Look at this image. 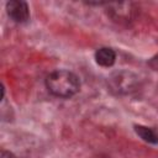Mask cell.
Returning a JSON list of instances; mask_svg holds the SVG:
<instances>
[{
  "label": "cell",
  "instance_id": "obj_1",
  "mask_svg": "<svg viewBox=\"0 0 158 158\" xmlns=\"http://www.w3.org/2000/svg\"><path fill=\"white\" fill-rule=\"evenodd\" d=\"M46 88L53 96L69 99L80 90V80L75 73L58 69L46 77Z\"/></svg>",
  "mask_w": 158,
  "mask_h": 158
},
{
  "label": "cell",
  "instance_id": "obj_2",
  "mask_svg": "<svg viewBox=\"0 0 158 158\" xmlns=\"http://www.w3.org/2000/svg\"><path fill=\"white\" fill-rule=\"evenodd\" d=\"M139 86V78L128 70H118L107 78V88L115 95H127Z\"/></svg>",
  "mask_w": 158,
  "mask_h": 158
},
{
  "label": "cell",
  "instance_id": "obj_3",
  "mask_svg": "<svg viewBox=\"0 0 158 158\" xmlns=\"http://www.w3.org/2000/svg\"><path fill=\"white\" fill-rule=\"evenodd\" d=\"M6 12L9 17L16 23H25L30 19V9L26 1L11 0L6 2Z\"/></svg>",
  "mask_w": 158,
  "mask_h": 158
},
{
  "label": "cell",
  "instance_id": "obj_4",
  "mask_svg": "<svg viewBox=\"0 0 158 158\" xmlns=\"http://www.w3.org/2000/svg\"><path fill=\"white\" fill-rule=\"evenodd\" d=\"M95 62L104 68H109L112 67L115 60H116V53L112 48L110 47H101L99 49H96L95 54H94Z\"/></svg>",
  "mask_w": 158,
  "mask_h": 158
},
{
  "label": "cell",
  "instance_id": "obj_5",
  "mask_svg": "<svg viewBox=\"0 0 158 158\" xmlns=\"http://www.w3.org/2000/svg\"><path fill=\"white\" fill-rule=\"evenodd\" d=\"M135 132L144 141L152 144H157L158 143V132L154 128L147 127V126H142V125H135Z\"/></svg>",
  "mask_w": 158,
  "mask_h": 158
},
{
  "label": "cell",
  "instance_id": "obj_6",
  "mask_svg": "<svg viewBox=\"0 0 158 158\" xmlns=\"http://www.w3.org/2000/svg\"><path fill=\"white\" fill-rule=\"evenodd\" d=\"M148 65H149L152 69H154V70H158V54H156L154 57H152V58L149 59V62H148Z\"/></svg>",
  "mask_w": 158,
  "mask_h": 158
},
{
  "label": "cell",
  "instance_id": "obj_7",
  "mask_svg": "<svg viewBox=\"0 0 158 158\" xmlns=\"http://www.w3.org/2000/svg\"><path fill=\"white\" fill-rule=\"evenodd\" d=\"M0 158H17L12 152H9V151H5L2 149L1 153H0Z\"/></svg>",
  "mask_w": 158,
  "mask_h": 158
}]
</instances>
